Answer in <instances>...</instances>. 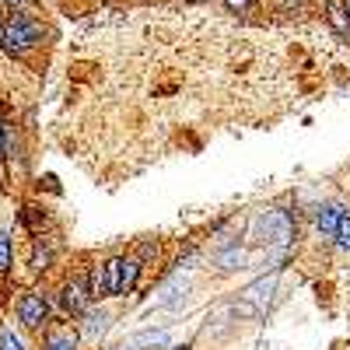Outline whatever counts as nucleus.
<instances>
[{"label":"nucleus","mask_w":350,"mask_h":350,"mask_svg":"<svg viewBox=\"0 0 350 350\" xmlns=\"http://www.w3.org/2000/svg\"><path fill=\"white\" fill-rule=\"evenodd\" d=\"M42 42V21L25 14V11H11L4 18V28H0V46H4L11 56H25L28 49H36Z\"/></svg>","instance_id":"nucleus-1"},{"label":"nucleus","mask_w":350,"mask_h":350,"mask_svg":"<svg viewBox=\"0 0 350 350\" xmlns=\"http://www.w3.org/2000/svg\"><path fill=\"white\" fill-rule=\"evenodd\" d=\"M291 235H295V221H291L287 211H262L252 217V228H249V239L267 249H284Z\"/></svg>","instance_id":"nucleus-2"},{"label":"nucleus","mask_w":350,"mask_h":350,"mask_svg":"<svg viewBox=\"0 0 350 350\" xmlns=\"http://www.w3.org/2000/svg\"><path fill=\"white\" fill-rule=\"evenodd\" d=\"M326 11H329V21L340 28V32H343V36H350V14H347L340 4H333V0H329V8H326Z\"/></svg>","instance_id":"nucleus-11"},{"label":"nucleus","mask_w":350,"mask_h":350,"mask_svg":"<svg viewBox=\"0 0 350 350\" xmlns=\"http://www.w3.org/2000/svg\"><path fill=\"white\" fill-rule=\"evenodd\" d=\"M81 319H84L81 329H84V336H88V340L105 336V329H109V312H105V308H88Z\"/></svg>","instance_id":"nucleus-7"},{"label":"nucleus","mask_w":350,"mask_h":350,"mask_svg":"<svg viewBox=\"0 0 350 350\" xmlns=\"http://www.w3.org/2000/svg\"><path fill=\"white\" fill-rule=\"evenodd\" d=\"M336 242H340V249L350 252V214H343V221H340V228H336Z\"/></svg>","instance_id":"nucleus-14"},{"label":"nucleus","mask_w":350,"mask_h":350,"mask_svg":"<svg viewBox=\"0 0 350 350\" xmlns=\"http://www.w3.org/2000/svg\"><path fill=\"white\" fill-rule=\"evenodd\" d=\"M46 350H77V333L70 326H56L46 333Z\"/></svg>","instance_id":"nucleus-8"},{"label":"nucleus","mask_w":350,"mask_h":350,"mask_svg":"<svg viewBox=\"0 0 350 350\" xmlns=\"http://www.w3.org/2000/svg\"><path fill=\"white\" fill-rule=\"evenodd\" d=\"M343 4H347V14H350V0H343Z\"/></svg>","instance_id":"nucleus-21"},{"label":"nucleus","mask_w":350,"mask_h":350,"mask_svg":"<svg viewBox=\"0 0 350 350\" xmlns=\"http://www.w3.org/2000/svg\"><path fill=\"white\" fill-rule=\"evenodd\" d=\"M158 347H168V329H148L123 343V350H158Z\"/></svg>","instance_id":"nucleus-6"},{"label":"nucleus","mask_w":350,"mask_h":350,"mask_svg":"<svg viewBox=\"0 0 350 350\" xmlns=\"http://www.w3.org/2000/svg\"><path fill=\"white\" fill-rule=\"evenodd\" d=\"M340 221H343V207H340V203H329V207H319L315 211V231L323 239H336Z\"/></svg>","instance_id":"nucleus-5"},{"label":"nucleus","mask_w":350,"mask_h":350,"mask_svg":"<svg viewBox=\"0 0 350 350\" xmlns=\"http://www.w3.org/2000/svg\"><path fill=\"white\" fill-rule=\"evenodd\" d=\"M193 4H211V0H193Z\"/></svg>","instance_id":"nucleus-19"},{"label":"nucleus","mask_w":350,"mask_h":350,"mask_svg":"<svg viewBox=\"0 0 350 350\" xmlns=\"http://www.w3.org/2000/svg\"><path fill=\"white\" fill-rule=\"evenodd\" d=\"M214 262H217V270H221V273H231V270H242V262H245V252H242L239 245H231V249L217 252V256H214Z\"/></svg>","instance_id":"nucleus-9"},{"label":"nucleus","mask_w":350,"mask_h":350,"mask_svg":"<svg viewBox=\"0 0 350 350\" xmlns=\"http://www.w3.org/2000/svg\"><path fill=\"white\" fill-rule=\"evenodd\" d=\"M88 301H92V287H88L84 277H74V280L64 284V291H60V308H64L67 315H84V312H88Z\"/></svg>","instance_id":"nucleus-3"},{"label":"nucleus","mask_w":350,"mask_h":350,"mask_svg":"<svg viewBox=\"0 0 350 350\" xmlns=\"http://www.w3.org/2000/svg\"><path fill=\"white\" fill-rule=\"evenodd\" d=\"M280 11H284V14H291V11H298V14H301V11H305V0H284Z\"/></svg>","instance_id":"nucleus-16"},{"label":"nucleus","mask_w":350,"mask_h":350,"mask_svg":"<svg viewBox=\"0 0 350 350\" xmlns=\"http://www.w3.org/2000/svg\"><path fill=\"white\" fill-rule=\"evenodd\" d=\"M168 350H189V347H168Z\"/></svg>","instance_id":"nucleus-20"},{"label":"nucleus","mask_w":350,"mask_h":350,"mask_svg":"<svg viewBox=\"0 0 350 350\" xmlns=\"http://www.w3.org/2000/svg\"><path fill=\"white\" fill-rule=\"evenodd\" d=\"M46 319H49V305H46L42 295H25L18 301V323L25 329H42Z\"/></svg>","instance_id":"nucleus-4"},{"label":"nucleus","mask_w":350,"mask_h":350,"mask_svg":"<svg viewBox=\"0 0 350 350\" xmlns=\"http://www.w3.org/2000/svg\"><path fill=\"white\" fill-rule=\"evenodd\" d=\"M0 350H25V340L14 333V329H0Z\"/></svg>","instance_id":"nucleus-12"},{"label":"nucleus","mask_w":350,"mask_h":350,"mask_svg":"<svg viewBox=\"0 0 350 350\" xmlns=\"http://www.w3.org/2000/svg\"><path fill=\"white\" fill-rule=\"evenodd\" d=\"M224 8H228L231 14H249V11L256 8V0H224Z\"/></svg>","instance_id":"nucleus-15"},{"label":"nucleus","mask_w":350,"mask_h":350,"mask_svg":"<svg viewBox=\"0 0 350 350\" xmlns=\"http://www.w3.org/2000/svg\"><path fill=\"white\" fill-rule=\"evenodd\" d=\"M0 161H4V126H0Z\"/></svg>","instance_id":"nucleus-18"},{"label":"nucleus","mask_w":350,"mask_h":350,"mask_svg":"<svg viewBox=\"0 0 350 350\" xmlns=\"http://www.w3.org/2000/svg\"><path fill=\"white\" fill-rule=\"evenodd\" d=\"M11 267V235L8 231H0V270Z\"/></svg>","instance_id":"nucleus-13"},{"label":"nucleus","mask_w":350,"mask_h":350,"mask_svg":"<svg viewBox=\"0 0 350 350\" xmlns=\"http://www.w3.org/2000/svg\"><path fill=\"white\" fill-rule=\"evenodd\" d=\"M0 4H4L8 11H21V8H25V0H0Z\"/></svg>","instance_id":"nucleus-17"},{"label":"nucleus","mask_w":350,"mask_h":350,"mask_svg":"<svg viewBox=\"0 0 350 350\" xmlns=\"http://www.w3.org/2000/svg\"><path fill=\"white\" fill-rule=\"evenodd\" d=\"M140 267H144V262H140L137 256H130V259H123V280H120V298H123V295H130V291L137 287V277H140Z\"/></svg>","instance_id":"nucleus-10"}]
</instances>
